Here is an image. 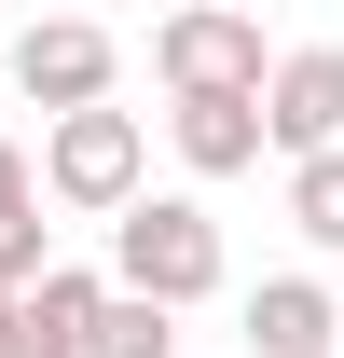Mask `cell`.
Segmentation results:
<instances>
[{
  "instance_id": "obj_7",
  "label": "cell",
  "mask_w": 344,
  "mask_h": 358,
  "mask_svg": "<svg viewBox=\"0 0 344 358\" xmlns=\"http://www.w3.org/2000/svg\"><path fill=\"white\" fill-rule=\"evenodd\" d=\"M96 303H110V275H83V262L28 275V289H14V331H0V358H83Z\"/></svg>"
},
{
  "instance_id": "obj_4",
  "label": "cell",
  "mask_w": 344,
  "mask_h": 358,
  "mask_svg": "<svg viewBox=\"0 0 344 358\" xmlns=\"http://www.w3.org/2000/svg\"><path fill=\"white\" fill-rule=\"evenodd\" d=\"M124 83V55H110V28H96V14H42V28H14V96H28V110H96V96Z\"/></svg>"
},
{
  "instance_id": "obj_2",
  "label": "cell",
  "mask_w": 344,
  "mask_h": 358,
  "mask_svg": "<svg viewBox=\"0 0 344 358\" xmlns=\"http://www.w3.org/2000/svg\"><path fill=\"white\" fill-rule=\"evenodd\" d=\"M42 193L83 207V221H124L138 193H152V124L110 110V96H96V110H55L42 124Z\"/></svg>"
},
{
  "instance_id": "obj_10",
  "label": "cell",
  "mask_w": 344,
  "mask_h": 358,
  "mask_svg": "<svg viewBox=\"0 0 344 358\" xmlns=\"http://www.w3.org/2000/svg\"><path fill=\"white\" fill-rule=\"evenodd\" d=\"M83 358H179V303H152V289H110L83 331Z\"/></svg>"
},
{
  "instance_id": "obj_3",
  "label": "cell",
  "mask_w": 344,
  "mask_h": 358,
  "mask_svg": "<svg viewBox=\"0 0 344 358\" xmlns=\"http://www.w3.org/2000/svg\"><path fill=\"white\" fill-rule=\"evenodd\" d=\"M261 14H234V0H179L166 28H152V83L166 96H220V83H248L261 96Z\"/></svg>"
},
{
  "instance_id": "obj_5",
  "label": "cell",
  "mask_w": 344,
  "mask_h": 358,
  "mask_svg": "<svg viewBox=\"0 0 344 358\" xmlns=\"http://www.w3.org/2000/svg\"><path fill=\"white\" fill-rule=\"evenodd\" d=\"M261 124H275V152H331L344 138V42H289L275 69H261Z\"/></svg>"
},
{
  "instance_id": "obj_6",
  "label": "cell",
  "mask_w": 344,
  "mask_h": 358,
  "mask_svg": "<svg viewBox=\"0 0 344 358\" xmlns=\"http://www.w3.org/2000/svg\"><path fill=\"white\" fill-rule=\"evenodd\" d=\"M166 138H179V166H193V179H248L261 152H275V124H261V96H248V83L179 96V110H166Z\"/></svg>"
},
{
  "instance_id": "obj_9",
  "label": "cell",
  "mask_w": 344,
  "mask_h": 358,
  "mask_svg": "<svg viewBox=\"0 0 344 358\" xmlns=\"http://www.w3.org/2000/svg\"><path fill=\"white\" fill-rule=\"evenodd\" d=\"M289 234L317 248V262H344V138L289 166Z\"/></svg>"
},
{
  "instance_id": "obj_12",
  "label": "cell",
  "mask_w": 344,
  "mask_h": 358,
  "mask_svg": "<svg viewBox=\"0 0 344 358\" xmlns=\"http://www.w3.org/2000/svg\"><path fill=\"white\" fill-rule=\"evenodd\" d=\"M28 207H42V166H28V152L0 138V221H28Z\"/></svg>"
},
{
  "instance_id": "obj_1",
  "label": "cell",
  "mask_w": 344,
  "mask_h": 358,
  "mask_svg": "<svg viewBox=\"0 0 344 358\" xmlns=\"http://www.w3.org/2000/svg\"><path fill=\"white\" fill-rule=\"evenodd\" d=\"M220 275H234V248H220L207 193H138L124 221H110V289H152V303H207Z\"/></svg>"
},
{
  "instance_id": "obj_8",
  "label": "cell",
  "mask_w": 344,
  "mask_h": 358,
  "mask_svg": "<svg viewBox=\"0 0 344 358\" xmlns=\"http://www.w3.org/2000/svg\"><path fill=\"white\" fill-rule=\"evenodd\" d=\"M248 358H344V303L317 275H261L248 289Z\"/></svg>"
},
{
  "instance_id": "obj_11",
  "label": "cell",
  "mask_w": 344,
  "mask_h": 358,
  "mask_svg": "<svg viewBox=\"0 0 344 358\" xmlns=\"http://www.w3.org/2000/svg\"><path fill=\"white\" fill-rule=\"evenodd\" d=\"M28 275H55V234H42V207H28V221H0V289H28Z\"/></svg>"
},
{
  "instance_id": "obj_13",
  "label": "cell",
  "mask_w": 344,
  "mask_h": 358,
  "mask_svg": "<svg viewBox=\"0 0 344 358\" xmlns=\"http://www.w3.org/2000/svg\"><path fill=\"white\" fill-rule=\"evenodd\" d=\"M0 331H14V289H0Z\"/></svg>"
}]
</instances>
